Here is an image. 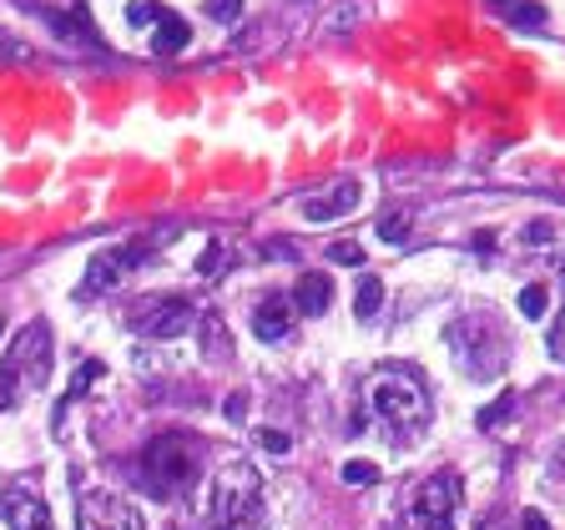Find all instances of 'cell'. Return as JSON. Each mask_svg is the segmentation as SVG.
Masks as SVG:
<instances>
[{
    "label": "cell",
    "instance_id": "e575fe53",
    "mask_svg": "<svg viewBox=\"0 0 565 530\" xmlns=\"http://www.w3.org/2000/svg\"><path fill=\"white\" fill-rule=\"evenodd\" d=\"M0 410H6V399H0Z\"/></svg>",
    "mask_w": 565,
    "mask_h": 530
},
{
    "label": "cell",
    "instance_id": "8fae6325",
    "mask_svg": "<svg viewBox=\"0 0 565 530\" xmlns=\"http://www.w3.org/2000/svg\"><path fill=\"white\" fill-rule=\"evenodd\" d=\"M293 299H283V293H268L263 303L253 309V334L263 338V344H283V338L293 334Z\"/></svg>",
    "mask_w": 565,
    "mask_h": 530
},
{
    "label": "cell",
    "instance_id": "83f0119b",
    "mask_svg": "<svg viewBox=\"0 0 565 530\" xmlns=\"http://www.w3.org/2000/svg\"><path fill=\"white\" fill-rule=\"evenodd\" d=\"M379 238H384V242L410 238V217H384V223H379Z\"/></svg>",
    "mask_w": 565,
    "mask_h": 530
},
{
    "label": "cell",
    "instance_id": "f1b7e54d",
    "mask_svg": "<svg viewBox=\"0 0 565 530\" xmlns=\"http://www.w3.org/2000/svg\"><path fill=\"white\" fill-rule=\"evenodd\" d=\"M0 61H31V51H25L11 31H0Z\"/></svg>",
    "mask_w": 565,
    "mask_h": 530
},
{
    "label": "cell",
    "instance_id": "9a60e30c",
    "mask_svg": "<svg viewBox=\"0 0 565 530\" xmlns=\"http://www.w3.org/2000/svg\"><path fill=\"white\" fill-rule=\"evenodd\" d=\"M187 41H193V31H187V21H182V15L167 11L162 21H156V31H152V51H156V56H177Z\"/></svg>",
    "mask_w": 565,
    "mask_h": 530
},
{
    "label": "cell",
    "instance_id": "cb8c5ba5",
    "mask_svg": "<svg viewBox=\"0 0 565 530\" xmlns=\"http://www.w3.org/2000/svg\"><path fill=\"white\" fill-rule=\"evenodd\" d=\"M344 480L349 485H373L379 480V465H373V459H349V465H344Z\"/></svg>",
    "mask_w": 565,
    "mask_h": 530
},
{
    "label": "cell",
    "instance_id": "4fadbf2b",
    "mask_svg": "<svg viewBox=\"0 0 565 530\" xmlns=\"http://www.w3.org/2000/svg\"><path fill=\"white\" fill-rule=\"evenodd\" d=\"M121 278H127L121 253L117 248H107V253H97L91 263H86V278H82V289H76V299H101V293L121 289Z\"/></svg>",
    "mask_w": 565,
    "mask_h": 530
},
{
    "label": "cell",
    "instance_id": "8992f818",
    "mask_svg": "<svg viewBox=\"0 0 565 530\" xmlns=\"http://www.w3.org/2000/svg\"><path fill=\"white\" fill-rule=\"evenodd\" d=\"M459 510V475L434 470L414 485L410 506H404V530H449Z\"/></svg>",
    "mask_w": 565,
    "mask_h": 530
},
{
    "label": "cell",
    "instance_id": "44dd1931",
    "mask_svg": "<svg viewBox=\"0 0 565 530\" xmlns=\"http://www.w3.org/2000/svg\"><path fill=\"white\" fill-rule=\"evenodd\" d=\"M162 15H167V6H162V0H132V6H127V21H132V25H156Z\"/></svg>",
    "mask_w": 565,
    "mask_h": 530
},
{
    "label": "cell",
    "instance_id": "e0dca14e",
    "mask_svg": "<svg viewBox=\"0 0 565 530\" xmlns=\"http://www.w3.org/2000/svg\"><path fill=\"white\" fill-rule=\"evenodd\" d=\"M197 334H203V359H228V328H222V318L217 314H203L197 318Z\"/></svg>",
    "mask_w": 565,
    "mask_h": 530
},
{
    "label": "cell",
    "instance_id": "7c38bea8",
    "mask_svg": "<svg viewBox=\"0 0 565 530\" xmlns=\"http://www.w3.org/2000/svg\"><path fill=\"white\" fill-rule=\"evenodd\" d=\"M31 11L41 15V21L51 25V31H56V41L61 46H101V36L97 31H91V15L82 11V6H72V15H61V11H51V6H31Z\"/></svg>",
    "mask_w": 565,
    "mask_h": 530
},
{
    "label": "cell",
    "instance_id": "ac0fdd59",
    "mask_svg": "<svg viewBox=\"0 0 565 530\" xmlns=\"http://www.w3.org/2000/svg\"><path fill=\"white\" fill-rule=\"evenodd\" d=\"M379 303H384V278H379V273H363L359 289H354V314L373 318V314H379Z\"/></svg>",
    "mask_w": 565,
    "mask_h": 530
},
{
    "label": "cell",
    "instance_id": "f546056e",
    "mask_svg": "<svg viewBox=\"0 0 565 530\" xmlns=\"http://www.w3.org/2000/svg\"><path fill=\"white\" fill-rule=\"evenodd\" d=\"M217 263H222V242H207V253L203 258H197V273H217Z\"/></svg>",
    "mask_w": 565,
    "mask_h": 530
},
{
    "label": "cell",
    "instance_id": "d6986e66",
    "mask_svg": "<svg viewBox=\"0 0 565 530\" xmlns=\"http://www.w3.org/2000/svg\"><path fill=\"white\" fill-rule=\"evenodd\" d=\"M354 25H363V6H359V0L338 6V11L324 21V31H328V36H344V31H354Z\"/></svg>",
    "mask_w": 565,
    "mask_h": 530
},
{
    "label": "cell",
    "instance_id": "484cf974",
    "mask_svg": "<svg viewBox=\"0 0 565 530\" xmlns=\"http://www.w3.org/2000/svg\"><path fill=\"white\" fill-rule=\"evenodd\" d=\"M258 445H263L268 455H289V450H293V434H283V430H258Z\"/></svg>",
    "mask_w": 565,
    "mask_h": 530
},
{
    "label": "cell",
    "instance_id": "d6a6232c",
    "mask_svg": "<svg viewBox=\"0 0 565 530\" xmlns=\"http://www.w3.org/2000/svg\"><path fill=\"white\" fill-rule=\"evenodd\" d=\"M551 349L565 359V314H561V328H555V338H551Z\"/></svg>",
    "mask_w": 565,
    "mask_h": 530
},
{
    "label": "cell",
    "instance_id": "30bf717a",
    "mask_svg": "<svg viewBox=\"0 0 565 530\" xmlns=\"http://www.w3.org/2000/svg\"><path fill=\"white\" fill-rule=\"evenodd\" d=\"M359 197H363V187L354 177H344V182H334L328 193H313L308 203H303V217H308V223H338L344 213L359 207Z\"/></svg>",
    "mask_w": 565,
    "mask_h": 530
},
{
    "label": "cell",
    "instance_id": "277c9868",
    "mask_svg": "<svg viewBox=\"0 0 565 530\" xmlns=\"http://www.w3.org/2000/svg\"><path fill=\"white\" fill-rule=\"evenodd\" d=\"M51 379V324L36 318L15 334V344L0 359V399L6 404H21V399L41 394Z\"/></svg>",
    "mask_w": 565,
    "mask_h": 530
},
{
    "label": "cell",
    "instance_id": "52a82bcc",
    "mask_svg": "<svg viewBox=\"0 0 565 530\" xmlns=\"http://www.w3.org/2000/svg\"><path fill=\"white\" fill-rule=\"evenodd\" d=\"M132 328L142 338H177V334H187V328H197V303H187V299H142V303H132Z\"/></svg>",
    "mask_w": 565,
    "mask_h": 530
},
{
    "label": "cell",
    "instance_id": "603a6c76",
    "mask_svg": "<svg viewBox=\"0 0 565 530\" xmlns=\"http://www.w3.org/2000/svg\"><path fill=\"white\" fill-rule=\"evenodd\" d=\"M545 303H551V293H545L541 283H530V289L520 293V314H525V318H545Z\"/></svg>",
    "mask_w": 565,
    "mask_h": 530
},
{
    "label": "cell",
    "instance_id": "d4e9b609",
    "mask_svg": "<svg viewBox=\"0 0 565 530\" xmlns=\"http://www.w3.org/2000/svg\"><path fill=\"white\" fill-rule=\"evenodd\" d=\"M242 6H248V0H207V15L232 25V21H242Z\"/></svg>",
    "mask_w": 565,
    "mask_h": 530
},
{
    "label": "cell",
    "instance_id": "4316f807",
    "mask_svg": "<svg viewBox=\"0 0 565 530\" xmlns=\"http://www.w3.org/2000/svg\"><path fill=\"white\" fill-rule=\"evenodd\" d=\"M510 404H515V394H510V389H506V394L495 399L490 410H480V424H485V430H490V424H500V420H506V414H510Z\"/></svg>",
    "mask_w": 565,
    "mask_h": 530
},
{
    "label": "cell",
    "instance_id": "1f68e13d",
    "mask_svg": "<svg viewBox=\"0 0 565 530\" xmlns=\"http://www.w3.org/2000/svg\"><path fill=\"white\" fill-rule=\"evenodd\" d=\"M242 410H248V394H228V410L222 414H228V420H242Z\"/></svg>",
    "mask_w": 565,
    "mask_h": 530
},
{
    "label": "cell",
    "instance_id": "5b68a950",
    "mask_svg": "<svg viewBox=\"0 0 565 530\" xmlns=\"http://www.w3.org/2000/svg\"><path fill=\"white\" fill-rule=\"evenodd\" d=\"M445 344H449V354L459 359L465 374H495L500 364H506V334H500V324H495L490 314L455 318V328L445 334Z\"/></svg>",
    "mask_w": 565,
    "mask_h": 530
},
{
    "label": "cell",
    "instance_id": "d590c367",
    "mask_svg": "<svg viewBox=\"0 0 565 530\" xmlns=\"http://www.w3.org/2000/svg\"><path fill=\"white\" fill-rule=\"evenodd\" d=\"M480 530H485V526H480Z\"/></svg>",
    "mask_w": 565,
    "mask_h": 530
},
{
    "label": "cell",
    "instance_id": "2e32d148",
    "mask_svg": "<svg viewBox=\"0 0 565 530\" xmlns=\"http://www.w3.org/2000/svg\"><path fill=\"white\" fill-rule=\"evenodd\" d=\"M490 11L510 25H545V6L541 0H490Z\"/></svg>",
    "mask_w": 565,
    "mask_h": 530
},
{
    "label": "cell",
    "instance_id": "3957f363",
    "mask_svg": "<svg viewBox=\"0 0 565 530\" xmlns=\"http://www.w3.org/2000/svg\"><path fill=\"white\" fill-rule=\"evenodd\" d=\"M197 470H203V440L187 430H167L146 440L142 455H137V480L156 495V500H172V495L193 490Z\"/></svg>",
    "mask_w": 565,
    "mask_h": 530
},
{
    "label": "cell",
    "instance_id": "836d02e7",
    "mask_svg": "<svg viewBox=\"0 0 565 530\" xmlns=\"http://www.w3.org/2000/svg\"><path fill=\"white\" fill-rule=\"evenodd\" d=\"M0 334H6V318H0Z\"/></svg>",
    "mask_w": 565,
    "mask_h": 530
},
{
    "label": "cell",
    "instance_id": "9c48e42d",
    "mask_svg": "<svg viewBox=\"0 0 565 530\" xmlns=\"http://www.w3.org/2000/svg\"><path fill=\"white\" fill-rule=\"evenodd\" d=\"M0 516L11 530H51V510L31 485H11V490L0 495Z\"/></svg>",
    "mask_w": 565,
    "mask_h": 530
},
{
    "label": "cell",
    "instance_id": "5bb4252c",
    "mask_svg": "<svg viewBox=\"0 0 565 530\" xmlns=\"http://www.w3.org/2000/svg\"><path fill=\"white\" fill-rule=\"evenodd\" d=\"M293 309L303 318H324L334 309V278L328 273H303L298 289H293Z\"/></svg>",
    "mask_w": 565,
    "mask_h": 530
},
{
    "label": "cell",
    "instance_id": "ffe728a7",
    "mask_svg": "<svg viewBox=\"0 0 565 530\" xmlns=\"http://www.w3.org/2000/svg\"><path fill=\"white\" fill-rule=\"evenodd\" d=\"M97 379H101V359H86L82 369H76V379H72V394L61 399V410H72V399H76V394H86V389L97 385Z\"/></svg>",
    "mask_w": 565,
    "mask_h": 530
},
{
    "label": "cell",
    "instance_id": "4dcf8cb0",
    "mask_svg": "<svg viewBox=\"0 0 565 530\" xmlns=\"http://www.w3.org/2000/svg\"><path fill=\"white\" fill-rule=\"evenodd\" d=\"M525 242H551V223H530V228H525Z\"/></svg>",
    "mask_w": 565,
    "mask_h": 530
},
{
    "label": "cell",
    "instance_id": "7402d4cb",
    "mask_svg": "<svg viewBox=\"0 0 565 530\" xmlns=\"http://www.w3.org/2000/svg\"><path fill=\"white\" fill-rule=\"evenodd\" d=\"M328 258H334L338 268H363V248L354 238H338V242H328Z\"/></svg>",
    "mask_w": 565,
    "mask_h": 530
},
{
    "label": "cell",
    "instance_id": "7a4b0ae2",
    "mask_svg": "<svg viewBox=\"0 0 565 530\" xmlns=\"http://www.w3.org/2000/svg\"><path fill=\"white\" fill-rule=\"evenodd\" d=\"M203 530H268L263 475L248 459L217 465L213 485H207V500H203Z\"/></svg>",
    "mask_w": 565,
    "mask_h": 530
},
{
    "label": "cell",
    "instance_id": "6da1fadb",
    "mask_svg": "<svg viewBox=\"0 0 565 530\" xmlns=\"http://www.w3.org/2000/svg\"><path fill=\"white\" fill-rule=\"evenodd\" d=\"M363 410H369L373 430L389 440H414L430 424V389L414 369H379L363 379Z\"/></svg>",
    "mask_w": 565,
    "mask_h": 530
},
{
    "label": "cell",
    "instance_id": "ba28073f",
    "mask_svg": "<svg viewBox=\"0 0 565 530\" xmlns=\"http://www.w3.org/2000/svg\"><path fill=\"white\" fill-rule=\"evenodd\" d=\"M76 530H146L142 510L121 490H86L76 500Z\"/></svg>",
    "mask_w": 565,
    "mask_h": 530
}]
</instances>
